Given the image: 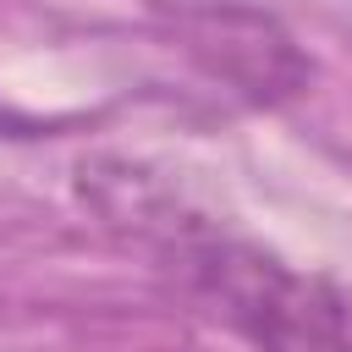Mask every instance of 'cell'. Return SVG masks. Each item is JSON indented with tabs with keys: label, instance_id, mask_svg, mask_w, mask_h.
Returning <instances> with one entry per match:
<instances>
[{
	"label": "cell",
	"instance_id": "1",
	"mask_svg": "<svg viewBox=\"0 0 352 352\" xmlns=\"http://www.w3.org/2000/svg\"><path fill=\"white\" fill-rule=\"evenodd\" d=\"M182 280L258 352H352V286L302 275L220 231L160 226Z\"/></svg>",
	"mask_w": 352,
	"mask_h": 352
}]
</instances>
